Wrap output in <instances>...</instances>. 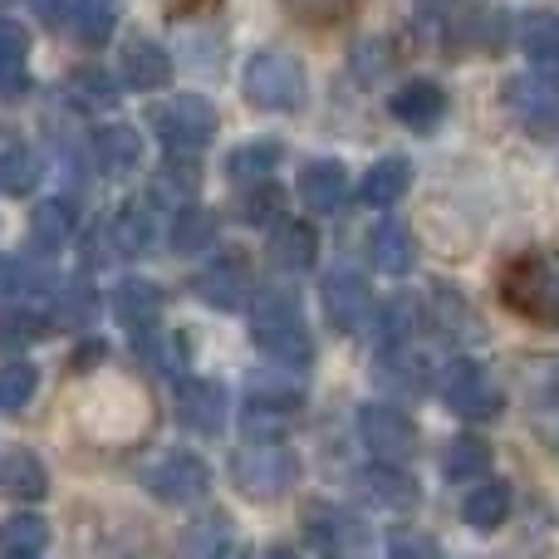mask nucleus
Masks as SVG:
<instances>
[{
	"instance_id": "1",
	"label": "nucleus",
	"mask_w": 559,
	"mask_h": 559,
	"mask_svg": "<svg viewBox=\"0 0 559 559\" xmlns=\"http://www.w3.org/2000/svg\"><path fill=\"white\" fill-rule=\"evenodd\" d=\"M251 338L280 368H299V373H305V368L314 364V338H309L299 299L289 295V289H265L261 295V305H255V314H251Z\"/></svg>"
},
{
	"instance_id": "2",
	"label": "nucleus",
	"mask_w": 559,
	"mask_h": 559,
	"mask_svg": "<svg viewBox=\"0 0 559 559\" xmlns=\"http://www.w3.org/2000/svg\"><path fill=\"white\" fill-rule=\"evenodd\" d=\"M501 299L521 319L559 329V251H521L501 271Z\"/></svg>"
},
{
	"instance_id": "3",
	"label": "nucleus",
	"mask_w": 559,
	"mask_h": 559,
	"mask_svg": "<svg viewBox=\"0 0 559 559\" xmlns=\"http://www.w3.org/2000/svg\"><path fill=\"white\" fill-rule=\"evenodd\" d=\"M231 486L255 506H271L280 496H289V486L299 481V456L289 452L280 437H251L231 452Z\"/></svg>"
},
{
	"instance_id": "4",
	"label": "nucleus",
	"mask_w": 559,
	"mask_h": 559,
	"mask_svg": "<svg viewBox=\"0 0 559 559\" xmlns=\"http://www.w3.org/2000/svg\"><path fill=\"white\" fill-rule=\"evenodd\" d=\"M305 64H299L295 55H285V49H261V55H251V64H246L241 74V94L251 108H265V114H295L299 104H305Z\"/></svg>"
},
{
	"instance_id": "5",
	"label": "nucleus",
	"mask_w": 559,
	"mask_h": 559,
	"mask_svg": "<svg viewBox=\"0 0 559 559\" xmlns=\"http://www.w3.org/2000/svg\"><path fill=\"white\" fill-rule=\"evenodd\" d=\"M216 128L222 118L202 94H177L163 108H153V133L167 147V157H197L202 147H212Z\"/></svg>"
},
{
	"instance_id": "6",
	"label": "nucleus",
	"mask_w": 559,
	"mask_h": 559,
	"mask_svg": "<svg viewBox=\"0 0 559 559\" xmlns=\"http://www.w3.org/2000/svg\"><path fill=\"white\" fill-rule=\"evenodd\" d=\"M442 403L452 407L456 417H466V423H491V417H501L506 407V393L501 383H496V373L486 364H476V358H452V364L442 368Z\"/></svg>"
},
{
	"instance_id": "7",
	"label": "nucleus",
	"mask_w": 559,
	"mask_h": 559,
	"mask_svg": "<svg viewBox=\"0 0 559 559\" xmlns=\"http://www.w3.org/2000/svg\"><path fill=\"white\" fill-rule=\"evenodd\" d=\"M501 104L531 138H555L559 133V79L545 69L531 74H511L501 88Z\"/></svg>"
},
{
	"instance_id": "8",
	"label": "nucleus",
	"mask_w": 559,
	"mask_h": 559,
	"mask_svg": "<svg viewBox=\"0 0 559 559\" xmlns=\"http://www.w3.org/2000/svg\"><path fill=\"white\" fill-rule=\"evenodd\" d=\"M143 486H147V496L163 506H197L212 491V466L197 452H167L163 462H153L143 472Z\"/></svg>"
},
{
	"instance_id": "9",
	"label": "nucleus",
	"mask_w": 559,
	"mask_h": 559,
	"mask_svg": "<svg viewBox=\"0 0 559 559\" xmlns=\"http://www.w3.org/2000/svg\"><path fill=\"white\" fill-rule=\"evenodd\" d=\"M358 437H364V447L378 456V462H407V456L423 447L417 423L393 403H364L358 407Z\"/></svg>"
},
{
	"instance_id": "10",
	"label": "nucleus",
	"mask_w": 559,
	"mask_h": 559,
	"mask_svg": "<svg viewBox=\"0 0 559 559\" xmlns=\"http://www.w3.org/2000/svg\"><path fill=\"white\" fill-rule=\"evenodd\" d=\"M427 324H432L437 338H447V344H481L486 338V319L481 309L472 305V299L462 295V289L452 285V280H437L432 289H427Z\"/></svg>"
},
{
	"instance_id": "11",
	"label": "nucleus",
	"mask_w": 559,
	"mask_h": 559,
	"mask_svg": "<svg viewBox=\"0 0 559 559\" xmlns=\"http://www.w3.org/2000/svg\"><path fill=\"white\" fill-rule=\"evenodd\" d=\"M319 299H324V319L338 334H358L373 319V289L354 265H334L324 275V285H319Z\"/></svg>"
},
{
	"instance_id": "12",
	"label": "nucleus",
	"mask_w": 559,
	"mask_h": 559,
	"mask_svg": "<svg viewBox=\"0 0 559 559\" xmlns=\"http://www.w3.org/2000/svg\"><path fill=\"white\" fill-rule=\"evenodd\" d=\"M299 525H305V540L324 555H354L368 545V525L334 501H309L299 511Z\"/></svg>"
},
{
	"instance_id": "13",
	"label": "nucleus",
	"mask_w": 559,
	"mask_h": 559,
	"mask_svg": "<svg viewBox=\"0 0 559 559\" xmlns=\"http://www.w3.org/2000/svg\"><path fill=\"white\" fill-rule=\"evenodd\" d=\"M299 368H285V373H255L251 393H246V427H275L289 423V417L305 407V383H299Z\"/></svg>"
},
{
	"instance_id": "14",
	"label": "nucleus",
	"mask_w": 559,
	"mask_h": 559,
	"mask_svg": "<svg viewBox=\"0 0 559 559\" xmlns=\"http://www.w3.org/2000/svg\"><path fill=\"white\" fill-rule=\"evenodd\" d=\"M108 305H114V319L128 329V334L147 338V334H157V324H163L167 295H163V285H157V280L123 275L114 285V295H108Z\"/></svg>"
},
{
	"instance_id": "15",
	"label": "nucleus",
	"mask_w": 559,
	"mask_h": 559,
	"mask_svg": "<svg viewBox=\"0 0 559 559\" xmlns=\"http://www.w3.org/2000/svg\"><path fill=\"white\" fill-rule=\"evenodd\" d=\"M226 388L216 378H182L177 383V423L197 437H222L226 432Z\"/></svg>"
},
{
	"instance_id": "16",
	"label": "nucleus",
	"mask_w": 559,
	"mask_h": 559,
	"mask_svg": "<svg viewBox=\"0 0 559 559\" xmlns=\"http://www.w3.org/2000/svg\"><path fill=\"white\" fill-rule=\"evenodd\" d=\"M192 289H197V299H202V305L231 314V309H241L246 299L255 295V275H251V265H246L241 255H222V261H212L206 271H197Z\"/></svg>"
},
{
	"instance_id": "17",
	"label": "nucleus",
	"mask_w": 559,
	"mask_h": 559,
	"mask_svg": "<svg viewBox=\"0 0 559 559\" xmlns=\"http://www.w3.org/2000/svg\"><path fill=\"white\" fill-rule=\"evenodd\" d=\"M108 231H114V251H118V255H147V251L157 246V236H163V216H157V192L128 197V202L114 212Z\"/></svg>"
},
{
	"instance_id": "18",
	"label": "nucleus",
	"mask_w": 559,
	"mask_h": 559,
	"mask_svg": "<svg viewBox=\"0 0 559 559\" xmlns=\"http://www.w3.org/2000/svg\"><path fill=\"white\" fill-rule=\"evenodd\" d=\"M373 383L383 393H397V397H417L427 388V358L407 344H378V358H373Z\"/></svg>"
},
{
	"instance_id": "19",
	"label": "nucleus",
	"mask_w": 559,
	"mask_h": 559,
	"mask_svg": "<svg viewBox=\"0 0 559 559\" xmlns=\"http://www.w3.org/2000/svg\"><path fill=\"white\" fill-rule=\"evenodd\" d=\"M358 496H364L373 511H413L423 501V486L403 472V462H378L358 476Z\"/></svg>"
},
{
	"instance_id": "20",
	"label": "nucleus",
	"mask_w": 559,
	"mask_h": 559,
	"mask_svg": "<svg viewBox=\"0 0 559 559\" xmlns=\"http://www.w3.org/2000/svg\"><path fill=\"white\" fill-rule=\"evenodd\" d=\"M344 197H348L344 163H334V157L305 163V173H299V206H305L309 216H334L338 206H344Z\"/></svg>"
},
{
	"instance_id": "21",
	"label": "nucleus",
	"mask_w": 559,
	"mask_h": 559,
	"mask_svg": "<svg viewBox=\"0 0 559 559\" xmlns=\"http://www.w3.org/2000/svg\"><path fill=\"white\" fill-rule=\"evenodd\" d=\"M388 108H393L397 123L417 128V133H432L447 118V88L437 84V79H413V84H403L388 98Z\"/></svg>"
},
{
	"instance_id": "22",
	"label": "nucleus",
	"mask_w": 559,
	"mask_h": 559,
	"mask_svg": "<svg viewBox=\"0 0 559 559\" xmlns=\"http://www.w3.org/2000/svg\"><path fill=\"white\" fill-rule=\"evenodd\" d=\"M118 59H123V84L138 94H157L173 84V55L157 39H128Z\"/></svg>"
},
{
	"instance_id": "23",
	"label": "nucleus",
	"mask_w": 559,
	"mask_h": 559,
	"mask_svg": "<svg viewBox=\"0 0 559 559\" xmlns=\"http://www.w3.org/2000/svg\"><path fill=\"white\" fill-rule=\"evenodd\" d=\"M506 515H511V486H506V481H491V476H476V481H466L462 521L472 525L476 535L501 531Z\"/></svg>"
},
{
	"instance_id": "24",
	"label": "nucleus",
	"mask_w": 559,
	"mask_h": 559,
	"mask_svg": "<svg viewBox=\"0 0 559 559\" xmlns=\"http://www.w3.org/2000/svg\"><path fill=\"white\" fill-rule=\"evenodd\" d=\"M94 163L104 177H128L143 163V133L133 123H104L94 133Z\"/></svg>"
},
{
	"instance_id": "25",
	"label": "nucleus",
	"mask_w": 559,
	"mask_h": 559,
	"mask_svg": "<svg viewBox=\"0 0 559 559\" xmlns=\"http://www.w3.org/2000/svg\"><path fill=\"white\" fill-rule=\"evenodd\" d=\"M74 236V206L69 202H39L29 212V236H25V251H35V261H49L59 255Z\"/></svg>"
},
{
	"instance_id": "26",
	"label": "nucleus",
	"mask_w": 559,
	"mask_h": 559,
	"mask_svg": "<svg viewBox=\"0 0 559 559\" xmlns=\"http://www.w3.org/2000/svg\"><path fill=\"white\" fill-rule=\"evenodd\" d=\"M368 255H373V265L383 275H407L417 265V241L403 222L383 216V222L373 226V236H368Z\"/></svg>"
},
{
	"instance_id": "27",
	"label": "nucleus",
	"mask_w": 559,
	"mask_h": 559,
	"mask_svg": "<svg viewBox=\"0 0 559 559\" xmlns=\"http://www.w3.org/2000/svg\"><path fill=\"white\" fill-rule=\"evenodd\" d=\"M407 187H413V163L407 157H378L364 173V182H358V197L368 206H378V212H388V206H397L407 197Z\"/></svg>"
},
{
	"instance_id": "28",
	"label": "nucleus",
	"mask_w": 559,
	"mask_h": 559,
	"mask_svg": "<svg viewBox=\"0 0 559 559\" xmlns=\"http://www.w3.org/2000/svg\"><path fill=\"white\" fill-rule=\"evenodd\" d=\"M0 491L15 496V501H45L49 496V472L29 447H15V452L0 456Z\"/></svg>"
},
{
	"instance_id": "29",
	"label": "nucleus",
	"mask_w": 559,
	"mask_h": 559,
	"mask_svg": "<svg viewBox=\"0 0 559 559\" xmlns=\"http://www.w3.org/2000/svg\"><path fill=\"white\" fill-rule=\"evenodd\" d=\"M118 15H123V0H69V29H74L79 45H88V49L114 39Z\"/></svg>"
},
{
	"instance_id": "30",
	"label": "nucleus",
	"mask_w": 559,
	"mask_h": 559,
	"mask_svg": "<svg viewBox=\"0 0 559 559\" xmlns=\"http://www.w3.org/2000/svg\"><path fill=\"white\" fill-rule=\"evenodd\" d=\"M280 157H285V143H275V138H261V143H241L226 153L222 173L231 177V182L251 187V182H265V177L280 167Z\"/></svg>"
},
{
	"instance_id": "31",
	"label": "nucleus",
	"mask_w": 559,
	"mask_h": 559,
	"mask_svg": "<svg viewBox=\"0 0 559 559\" xmlns=\"http://www.w3.org/2000/svg\"><path fill=\"white\" fill-rule=\"evenodd\" d=\"M45 177V163L29 143H0V197H29Z\"/></svg>"
},
{
	"instance_id": "32",
	"label": "nucleus",
	"mask_w": 559,
	"mask_h": 559,
	"mask_svg": "<svg viewBox=\"0 0 559 559\" xmlns=\"http://www.w3.org/2000/svg\"><path fill=\"white\" fill-rule=\"evenodd\" d=\"M29 84V35L15 20H0V98L25 94Z\"/></svg>"
},
{
	"instance_id": "33",
	"label": "nucleus",
	"mask_w": 559,
	"mask_h": 559,
	"mask_svg": "<svg viewBox=\"0 0 559 559\" xmlns=\"http://www.w3.org/2000/svg\"><path fill=\"white\" fill-rule=\"evenodd\" d=\"M64 98L74 108H84V114H108L118 104V79L98 64H84L64 79Z\"/></svg>"
},
{
	"instance_id": "34",
	"label": "nucleus",
	"mask_w": 559,
	"mask_h": 559,
	"mask_svg": "<svg viewBox=\"0 0 559 559\" xmlns=\"http://www.w3.org/2000/svg\"><path fill=\"white\" fill-rule=\"evenodd\" d=\"M271 261L280 265V271H309V265L319 261V236L314 226L305 222H280L275 236H271Z\"/></svg>"
},
{
	"instance_id": "35",
	"label": "nucleus",
	"mask_w": 559,
	"mask_h": 559,
	"mask_svg": "<svg viewBox=\"0 0 559 559\" xmlns=\"http://www.w3.org/2000/svg\"><path fill=\"white\" fill-rule=\"evenodd\" d=\"M373 324H378V344H407L427 324V309L413 295H393L383 309H373Z\"/></svg>"
},
{
	"instance_id": "36",
	"label": "nucleus",
	"mask_w": 559,
	"mask_h": 559,
	"mask_svg": "<svg viewBox=\"0 0 559 559\" xmlns=\"http://www.w3.org/2000/svg\"><path fill=\"white\" fill-rule=\"evenodd\" d=\"M456 45H462L466 55H496V49L506 45V10L476 5L472 15H462V25H456Z\"/></svg>"
},
{
	"instance_id": "37",
	"label": "nucleus",
	"mask_w": 559,
	"mask_h": 559,
	"mask_svg": "<svg viewBox=\"0 0 559 559\" xmlns=\"http://www.w3.org/2000/svg\"><path fill=\"white\" fill-rule=\"evenodd\" d=\"M173 251L177 255H202V251H212L216 246V216L206 212V206H177V216H173Z\"/></svg>"
},
{
	"instance_id": "38",
	"label": "nucleus",
	"mask_w": 559,
	"mask_h": 559,
	"mask_svg": "<svg viewBox=\"0 0 559 559\" xmlns=\"http://www.w3.org/2000/svg\"><path fill=\"white\" fill-rule=\"evenodd\" d=\"M515 39H521V49L535 64H559V15L555 10H531V15H521Z\"/></svg>"
},
{
	"instance_id": "39",
	"label": "nucleus",
	"mask_w": 559,
	"mask_h": 559,
	"mask_svg": "<svg viewBox=\"0 0 559 559\" xmlns=\"http://www.w3.org/2000/svg\"><path fill=\"white\" fill-rule=\"evenodd\" d=\"M49 550V521L45 515H10L0 521V555L10 559H29V555H45Z\"/></svg>"
},
{
	"instance_id": "40",
	"label": "nucleus",
	"mask_w": 559,
	"mask_h": 559,
	"mask_svg": "<svg viewBox=\"0 0 559 559\" xmlns=\"http://www.w3.org/2000/svg\"><path fill=\"white\" fill-rule=\"evenodd\" d=\"M442 472L462 486L476 481V476L491 472V447H486L481 437H456V442H447V452H442Z\"/></svg>"
},
{
	"instance_id": "41",
	"label": "nucleus",
	"mask_w": 559,
	"mask_h": 559,
	"mask_svg": "<svg viewBox=\"0 0 559 559\" xmlns=\"http://www.w3.org/2000/svg\"><path fill=\"white\" fill-rule=\"evenodd\" d=\"M182 550L187 555H226V550H231V515H226V511H206L202 521H192L182 531Z\"/></svg>"
},
{
	"instance_id": "42",
	"label": "nucleus",
	"mask_w": 559,
	"mask_h": 559,
	"mask_svg": "<svg viewBox=\"0 0 559 559\" xmlns=\"http://www.w3.org/2000/svg\"><path fill=\"white\" fill-rule=\"evenodd\" d=\"M236 212H241L246 226H271V231H275V226L285 222V192H280L271 177H265V182H251V192L241 197V206H236Z\"/></svg>"
},
{
	"instance_id": "43",
	"label": "nucleus",
	"mask_w": 559,
	"mask_h": 559,
	"mask_svg": "<svg viewBox=\"0 0 559 559\" xmlns=\"http://www.w3.org/2000/svg\"><path fill=\"white\" fill-rule=\"evenodd\" d=\"M35 393H39V368L35 364L15 358V364L0 368V413H20V407H29Z\"/></svg>"
},
{
	"instance_id": "44",
	"label": "nucleus",
	"mask_w": 559,
	"mask_h": 559,
	"mask_svg": "<svg viewBox=\"0 0 559 559\" xmlns=\"http://www.w3.org/2000/svg\"><path fill=\"white\" fill-rule=\"evenodd\" d=\"M45 334H49V314H29V309L5 314V324H0V344H5V348L35 344V338H45Z\"/></svg>"
},
{
	"instance_id": "45",
	"label": "nucleus",
	"mask_w": 559,
	"mask_h": 559,
	"mask_svg": "<svg viewBox=\"0 0 559 559\" xmlns=\"http://www.w3.org/2000/svg\"><path fill=\"white\" fill-rule=\"evenodd\" d=\"M388 555H397V559H437L442 555V540L437 535H427V531H407V525H397L393 535H388Z\"/></svg>"
},
{
	"instance_id": "46",
	"label": "nucleus",
	"mask_w": 559,
	"mask_h": 559,
	"mask_svg": "<svg viewBox=\"0 0 559 559\" xmlns=\"http://www.w3.org/2000/svg\"><path fill=\"white\" fill-rule=\"evenodd\" d=\"M94 305H98V295L84 285V280L59 289V319H69V324H84V319L94 314Z\"/></svg>"
},
{
	"instance_id": "47",
	"label": "nucleus",
	"mask_w": 559,
	"mask_h": 559,
	"mask_svg": "<svg viewBox=\"0 0 559 559\" xmlns=\"http://www.w3.org/2000/svg\"><path fill=\"white\" fill-rule=\"evenodd\" d=\"M289 10H295L299 20H314V25H324V20H334L338 10L348 5V0H285Z\"/></svg>"
},
{
	"instance_id": "48",
	"label": "nucleus",
	"mask_w": 559,
	"mask_h": 559,
	"mask_svg": "<svg viewBox=\"0 0 559 559\" xmlns=\"http://www.w3.org/2000/svg\"><path fill=\"white\" fill-rule=\"evenodd\" d=\"M358 69H364V79H373L378 69H388V45H378V39L358 45Z\"/></svg>"
},
{
	"instance_id": "49",
	"label": "nucleus",
	"mask_w": 559,
	"mask_h": 559,
	"mask_svg": "<svg viewBox=\"0 0 559 559\" xmlns=\"http://www.w3.org/2000/svg\"><path fill=\"white\" fill-rule=\"evenodd\" d=\"M29 15L39 20V25H59V20L69 15V0H25Z\"/></svg>"
},
{
	"instance_id": "50",
	"label": "nucleus",
	"mask_w": 559,
	"mask_h": 559,
	"mask_svg": "<svg viewBox=\"0 0 559 559\" xmlns=\"http://www.w3.org/2000/svg\"><path fill=\"white\" fill-rule=\"evenodd\" d=\"M423 5H437V0H423Z\"/></svg>"
}]
</instances>
